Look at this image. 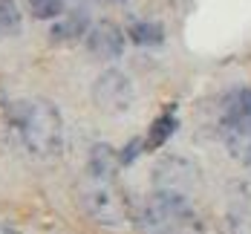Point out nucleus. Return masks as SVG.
<instances>
[{
	"label": "nucleus",
	"mask_w": 251,
	"mask_h": 234,
	"mask_svg": "<svg viewBox=\"0 0 251 234\" xmlns=\"http://www.w3.org/2000/svg\"><path fill=\"white\" fill-rule=\"evenodd\" d=\"M136 223H139V229H142L145 234H179L182 229H185L182 220H179L162 200H156L153 194H151V200L142 206Z\"/></svg>",
	"instance_id": "7"
},
{
	"label": "nucleus",
	"mask_w": 251,
	"mask_h": 234,
	"mask_svg": "<svg viewBox=\"0 0 251 234\" xmlns=\"http://www.w3.org/2000/svg\"><path fill=\"white\" fill-rule=\"evenodd\" d=\"M220 133L223 145L234 162L251 168V90L234 87L223 99V116H220Z\"/></svg>",
	"instance_id": "4"
},
{
	"label": "nucleus",
	"mask_w": 251,
	"mask_h": 234,
	"mask_svg": "<svg viewBox=\"0 0 251 234\" xmlns=\"http://www.w3.org/2000/svg\"><path fill=\"white\" fill-rule=\"evenodd\" d=\"M12 133H15V104L6 102V96L0 90V148L9 142Z\"/></svg>",
	"instance_id": "14"
},
{
	"label": "nucleus",
	"mask_w": 251,
	"mask_h": 234,
	"mask_svg": "<svg viewBox=\"0 0 251 234\" xmlns=\"http://www.w3.org/2000/svg\"><path fill=\"white\" fill-rule=\"evenodd\" d=\"M0 234H24V232H18V229H6V226H0Z\"/></svg>",
	"instance_id": "15"
},
{
	"label": "nucleus",
	"mask_w": 251,
	"mask_h": 234,
	"mask_svg": "<svg viewBox=\"0 0 251 234\" xmlns=\"http://www.w3.org/2000/svg\"><path fill=\"white\" fill-rule=\"evenodd\" d=\"M174 130H176V116L168 110V113H162V116L151 125L148 139H145V151H156V148H162V145L174 136Z\"/></svg>",
	"instance_id": "10"
},
{
	"label": "nucleus",
	"mask_w": 251,
	"mask_h": 234,
	"mask_svg": "<svg viewBox=\"0 0 251 234\" xmlns=\"http://www.w3.org/2000/svg\"><path fill=\"white\" fill-rule=\"evenodd\" d=\"M127 35L133 44L139 47H159L165 41V29L162 24H153V21H136V24L127 26Z\"/></svg>",
	"instance_id": "9"
},
{
	"label": "nucleus",
	"mask_w": 251,
	"mask_h": 234,
	"mask_svg": "<svg viewBox=\"0 0 251 234\" xmlns=\"http://www.w3.org/2000/svg\"><path fill=\"white\" fill-rule=\"evenodd\" d=\"M84 44H87V52L96 61H116L125 52V32L110 21H101V24L90 26Z\"/></svg>",
	"instance_id": "6"
},
{
	"label": "nucleus",
	"mask_w": 251,
	"mask_h": 234,
	"mask_svg": "<svg viewBox=\"0 0 251 234\" xmlns=\"http://www.w3.org/2000/svg\"><path fill=\"white\" fill-rule=\"evenodd\" d=\"M15 133L21 136L26 154L52 162L64 151V119L50 99H32L15 104Z\"/></svg>",
	"instance_id": "2"
},
{
	"label": "nucleus",
	"mask_w": 251,
	"mask_h": 234,
	"mask_svg": "<svg viewBox=\"0 0 251 234\" xmlns=\"http://www.w3.org/2000/svg\"><path fill=\"white\" fill-rule=\"evenodd\" d=\"M119 171V156L110 145H93L90 148V159L87 168L78 182V197H81V208L107 229H122L130 217L125 203V194L116 180Z\"/></svg>",
	"instance_id": "1"
},
{
	"label": "nucleus",
	"mask_w": 251,
	"mask_h": 234,
	"mask_svg": "<svg viewBox=\"0 0 251 234\" xmlns=\"http://www.w3.org/2000/svg\"><path fill=\"white\" fill-rule=\"evenodd\" d=\"M87 32H90V15L84 9H73L61 15V21L50 29V38L55 44H70L78 38H87Z\"/></svg>",
	"instance_id": "8"
},
{
	"label": "nucleus",
	"mask_w": 251,
	"mask_h": 234,
	"mask_svg": "<svg viewBox=\"0 0 251 234\" xmlns=\"http://www.w3.org/2000/svg\"><path fill=\"white\" fill-rule=\"evenodd\" d=\"M67 3H70V0H67Z\"/></svg>",
	"instance_id": "17"
},
{
	"label": "nucleus",
	"mask_w": 251,
	"mask_h": 234,
	"mask_svg": "<svg viewBox=\"0 0 251 234\" xmlns=\"http://www.w3.org/2000/svg\"><path fill=\"white\" fill-rule=\"evenodd\" d=\"M24 29V18H21V9L15 0H0V41L3 38H12Z\"/></svg>",
	"instance_id": "11"
},
{
	"label": "nucleus",
	"mask_w": 251,
	"mask_h": 234,
	"mask_svg": "<svg viewBox=\"0 0 251 234\" xmlns=\"http://www.w3.org/2000/svg\"><path fill=\"white\" fill-rule=\"evenodd\" d=\"M104 3H125V0H104Z\"/></svg>",
	"instance_id": "16"
},
{
	"label": "nucleus",
	"mask_w": 251,
	"mask_h": 234,
	"mask_svg": "<svg viewBox=\"0 0 251 234\" xmlns=\"http://www.w3.org/2000/svg\"><path fill=\"white\" fill-rule=\"evenodd\" d=\"M29 9L38 21H52V18L64 15L67 0H29Z\"/></svg>",
	"instance_id": "12"
},
{
	"label": "nucleus",
	"mask_w": 251,
	"mask_h": 234,
	"mask_svg": "<svg viewBox=\"0 0 251 234\" xmlns=\"http://www.w3.org/2000/svg\"><path fill=\"white\" fill-rule=\"evenodd\" d=\"M228 232L231 234H251V206H237L228 211Z\"/></svg>",
	"instance_id": "13"
},
{
	"label": "nucleus",
	"mask_w": 251,
	"mask_h": 234,
	"mask_svg": "<svg viewBox=\"0 0 251 234\" xmlns=\"http://www.w3.org/2000/svg\"><path fill=\"white\" fill-rule=\"evenodd\" d=\"M153 197L182 220V226L194 223V197H197V171L185 159H165L153 174Z\"/></svg>",
	"instance_id": "3"
},
{
	"label": "nucleus",
	"mask_w": 251,
	"mask_h": 234,
	"mask_svg": "<svg viewBox=\"0 0 251 234\" xmlns=\"http://www.w3.org/2000/svg\"><path fill=\"white\" fill-rule=\"evenodd\" d=\"M133 81L122 70H104L93 84V102L107 116H125L133 107Z\"/></svg>",
	"instance_id": "5"
}]
</instances>
